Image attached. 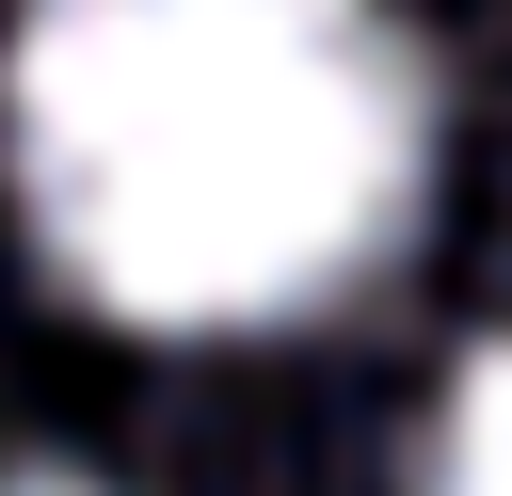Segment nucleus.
Returning <instances> with one entry per match:
<instances>
[{
	"label": "nucleus",
	"mask_w": 512,
	"mask_h": 496,
	"mask_svg": "<svg viewBox=\"0 0 512 496\" xmlns=\"http://www.w3.org/2000/svg\"><path fill=\"white\" fill-rule=\"evenodd\" d=\"M0 128L48 272L144 336L304 320L432 192V64L384 0H32Z\"/></svg>",
	"instance_id": "f257e3e1"
},
{
	"label": "nucleus",
	"mask_w": 512,
	"mask_h": 496,
	"mask_svg": "<svg viewBox=\"0 0 512 496\" xmlns=\"http://www.w3.org/2000/svg\"><path fill=\"white\" fill-rule=\"evenodd\" d=\"M416 496H512V320L464 352V384H448V416H432V480Z\"/></svg>",
	"instance_id": "f03ea898"
},
{
	"label": "nucleus",
	"mask_w": 512,
	"mask_h": 496,
	"mask_svg": "<svg viewBox=\"0 0 512 496\" xmlns=\"http://www.w3.org/2000/svg\"><path fill=\"white\" fill-rule=\"evenodd\" d=\"M0 496H96V480H0Z\"/></svg>",
	"instance_id": "7ed1b4c3"
}]
</instances>
